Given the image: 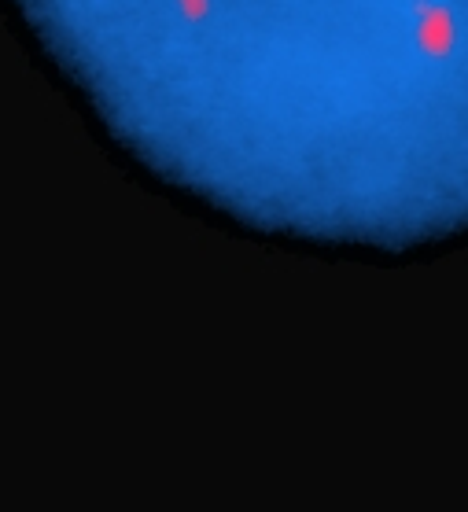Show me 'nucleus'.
Instances as JSON below:
<instances>
[{"mask_svg": "<svg viewBox=\"0 0 468 512\" xmlns=\"http://www.w3.org/2000/svg\"><path fill=\"white\" fill-rule=\"evenodd\" d=\"M141 163L266 233L468 229L465 0H15Z\"/></svg>", "mask_w": 468, "mask_h": 512, "instance_id": "1", "label": "nucleus"}]
</instances>
